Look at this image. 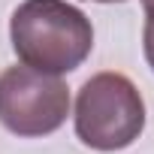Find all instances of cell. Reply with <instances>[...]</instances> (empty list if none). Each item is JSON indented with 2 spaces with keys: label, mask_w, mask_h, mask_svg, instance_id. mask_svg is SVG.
<instances>
[{
  "label": "cell",
  "mask_w": 154,
  "mask_h": 154,
  "mask_svg": "<svg viewBox=\"0 0 154 154\" xmlns=\"http://www.w3.org/2000/svg\"><path fill=\"white\" fill-rule=\"evenodd\" d=\"M97 3H124V0H97Z\"/></svg>",
  "instance_id": "obj_6"
},
{
  "label": "cell",
  "mask_w": 154,
  "mask_h": 154,
  "mask_svg": "<svg viewBox=\"0 0 154 154\" xmlns=\"http://www.w3.org/2000/svg\"><path fill=\"white\" fill-rule=\"evenodd\" d=\"M142 48H145V60L154 69V18H145V30H142Z\"/></svg>",
  "instance_id": "obj_4"
},
{
  "label": "cell",
  "mask_w": 154,
  "mask_h": 154,
  "mask_svg": "<svg viewBox=\"0 0 154 154\" xmlns=\"http://www.w3.org/2000/svg\"><path fill=\"white\" fill-rule=\"evenodd\" d=\"M69 115V88L60 75L33 66H9L0 72V124L21 139L48 136Z\"/></svg>",
  "instance_id": "obj_3"
},
{
  "label": "cell",
  "mask_w": 154,
  "mask_h": 154,
  "mask_svg": "<svg viewBox=\"0 0 154 154\" xmlns=\"http://www.w3.org/2000/svg\"><path fill=\"white\" fill-rule=\"evenodd\" d=\"M145 130V100L121 72H97L75 97V136L94 151L130 148Z\"/></svg>",
  "instance_id": "obj_2"
},
{
  "label": "cell",
  "mask_w": 154,
  "mask_h": 154,
  "mask_svg": "<svg viewBox=\"0 0 154 154\" xmlns=\"http://www.w3.org/2000/svg\"><path fill=\"white\" fill-rule=\"evenodd\" d=\"M142 9H145V18H154V0H142Z\"/></svg>",
  "instance_id": "obj_5"
},
{
  "label": "cell",
  "mask_w": 154,
  "mask_h": 154,
  "mask_svg": "<svg viewBox=\"0 0 154 154\" xmlns=\"http://www.w3.org/2000/svg\"><path fill=\"white\" fill-rule=\"evenodd\" d=\"M9 39L24 66L63 75L91 54L94 27L91 18L66 0H24L12 12Z\"/></svg>",
  "instance_id": "obj_1"
}]
</instances>
